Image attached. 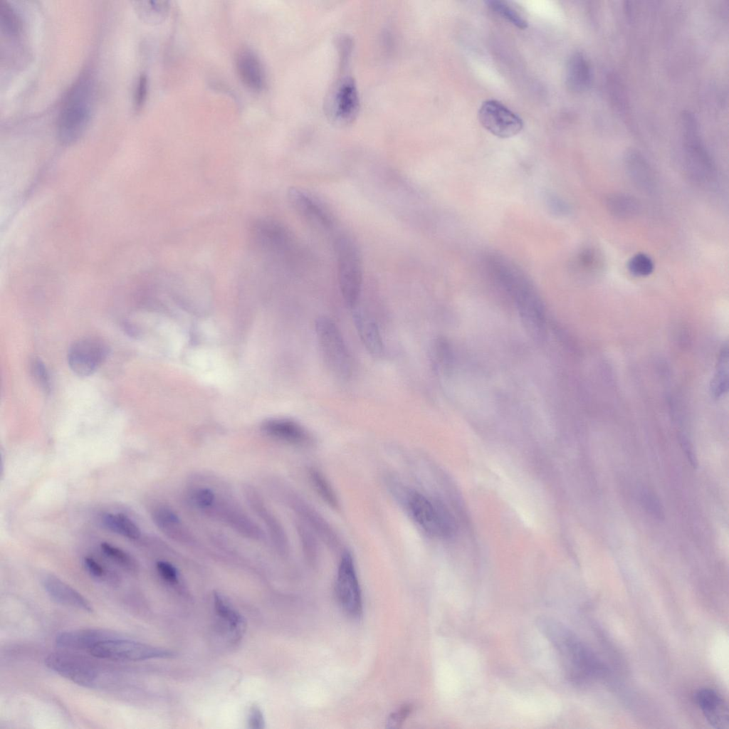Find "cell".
I'll use <instances>...</instances> for the list:
<instances>
[{
    "label": "cell",
    "mask_w": 729,
    "mask_h": 729,
    "mask_svg": "<svg viewBox=\"0 0 729 729\" xmlns=\"http://www.w3.org/2000/svg\"><path fill=\"white\" fill-rule=\"evenodd\" d=\"M95 91L93 78L83 75L68 92L57 120V134L61 142L72 143L85 130L93 109Z\"/></svg>",
    "instance_id": "cell-1"
},
{
    "label": "cell",
    "mask_w": 729,
    "mask_h": 729,
    "mask_svg": "<svg viewBox=\"0 0 729 729\" xmlns=\"http://www.w3.org/2000/svg\"><path fill=\"white\" fill-rule=\"evenodd\" d=\"M536 623L557 652L570 678L578 680L589 673L592 664L591 654L571 631L549 617H540Z\"/></svg>",
    "instance_id": "cell-2"
},
{
    "label": "cell",
    "mask_w": 729,
    "mask_h": 729,
    "mask_svg": "<svg viewBox=\"0 0 729 729\" xmlns=\"http://www.w3.org/2000/svg\"><path fill=\"white\" fill-rule=\"evenodd\" d=\"M339 288L342 298L350 308L357 305L362 285L361 254L355 241L347 234L338 235L334 241Z\"/></svg>",
    "instance_id": "cell-3"
},
{
    "label": "cell",
    "mask_w": 729,
    "mask_h": 729,
    "mask_svg": "<svg viewBox=\"0 0 729 729\" xmlns=\"http://www.w3.org/2000/svg\"><path fill=\"white\" fill-rule=\"evenodd\" d=\"M316 339L324 362L338 379H348L353 372V361L345 341L335 323L326 317L315 322Z\"/></svg>",
    "instance_id": "cell-4"
},
{
    "label": "cell",
    "mask_w": 729,
    "mask_h": 729,
    "mask_svg": "<svg viewBox=\"0 0 729 729\" xmlns=\"http://www.w3.org/2000/svg\"><path fill=\"white\" fill-rule=\"evenodd\" d=\"M681 123L687 173L689 177L697 183H711L715 179V167L701 140L697 120L692 113L684 112L682 114Z\"/></svg>",
    "instance_id": "cell-5"
},
{
    "label": "cell",
    "mask_w": 729,
    "mask_h": 729,
    "mask_svg": "<svg viewBox=\"0 0 729 729\" xmlns=\"http://www.w3.org/2000/svg\"><path fill=\"white\" fill-rule=\"evenodd\" d=\"M402 499L411 519L426 533L436 537L452 533L453 520L441 504L415 491H407Z\"/></svg>",
    "instance_id": "cell-6"
},
{
    "label": "cell",
    "mask_w": 729,
    "mask_h": 729,
    "mask_svg": "<svg viewBox=\"0 0 729 729\" xmlns=\"http://www.w3.org/2000/svg\"><path fill=\"white\" fill-rule=\"evenodd\" d=\"M88 652L98 659L118 661H139L173 656L169 651L122 636L103 641Z\"/></svg>",
    "instance_id": "cell-7"
},
{
    "label": "cell",
    "mask_w": 729,
    "mask_h": 729,
    "mask_svg": "<svg viewBox=\"0 0 729 729\" xmlns=\"http://www.w3.org/2000/svg\"><path fill=\"white\" fill-rule=\"evenodd\" d=\"M359 108V93L354 79L348 75L339 78L326 99L325 109L330 119L337 124H348L355 118Z\"/></svg>",
    "instance_id": "cell-8"
},
{
    "label": "cell",
    "mask_w": 729,
    "mask_h": 729,
    "mask_svg": "<svg viewBox=\"0 0 729 729\" xmlns=\"http://www.w3.org/2000/svg\"><path fill=\"white\" fill-rule=\"evenodd\" d=\"M335 592L343 612L351 618H359L362 613L361 590L354 559L350 552H345L341 557L337 572Z\"/></svg>",
    "instance_id": "cell-9"
},
{
    "label": "cell",
    "mask_w": 729,
    "mask_h": 729,
    "mask_svg": "<svg viewBox=\"0 0 729 729\" xmlns=\"http://www.w3.org/2000/svg\"><path fill=\"white\" fill-rule=\"evenodd\" d=\"M48 668L65 678L85 687H95L100 671L93 662L75 654L56 652L45 659Z\"/></svg>",
    "instance_id": "cell-10"
},
{
    "label": "cell",
    "mask_w": 729,
    "mask_h": 729,
    "mask_svg": "<svg viewBox=\"0 0 729 729\" xmlns=\"http://www.w3.org/2000/svg\"><path fill=\"white\" fill-rule=\"evenodd\" d=\"M107 355L108 347L103 340L96 337H83L69 347L68 362L75 374L88 377L99 368Z\"/></svg>",
    "instance_id": "cell-11"
},
{
    "label": "cell",
    "mask_w": 729,
    "mask_h": 729,
    "mask_svg": "<svg viewBox=\"0 0 729 729\" xmlns=\"http://www.w3.org/2000/svg\"><path fill=\"white\" fill-rule=\"evenodd\" d=\"M478 120L486 130L500 138L513 137L523 127V120L495 100H488L482 103L478 110Z\"/></svg>",
    "instance_id": "cell-12"
},
{
    "label": "cell",
    "mask_w": 729,
    "mask_h": 729,
    "mask_svg": "<svg viewBox=\"0 0 729 729\" xmlns=\"http://www.w3.org/2000/svg\"><path fill=\"white\" fill-rule=\"evenodd\" d=\"M288 199L295 211L315 228L330 231L334 219L329 209L309 192L293 187L288 191Z\"/></svg>",
    "instance_id": "cell-13"
},
{
    "label": "cell",
    "mask_w": 729,
    "mask_h": 729,
    "mask_svg": "<svg viewBox=\"0 0 729 729\" xmlns=\"http://www.w3.org/2000/svg\"><path fill=\"white\" fill-rule=\"evenodd\" d=\"M251 231L256 243L266 251L285 253L291 245L292 239L289 233L273 220H259L253 224Z\"/></svg>",
    "instance_id": "cell-14"
},
{
    "label": "cell",
    "mask_w": 729,
    "mask_h": 729,
    "mask_svg": "<svg viewBox=\"0 0 729 729\" xmlns=\"http://www.w3.org/2000/svg\"><path fill=\"white\" fill-rule=\"evenodd\" d=\"M121 636L115 631L101 629H81L63 631L56 636V645L64 649L90 651L100 642Z\"/></svg>",
    "instance_id": "cell-15"
},
{
    "label": "cell",
    "mask_w": 729,
    "mask_h": 729,
    "mask_svg": "<svg viewBox=\"0 0 729 729\" xmlns=\"http://www.w3.org/2000/svg\"><path fill=\"white\" fill-rule=\"evenodd\" d=\"M352 310L353 321L366 350L374 358L383 357L385 346L375 320L363 309L356 306Z\"/></svg>",
    "instance_id": "cell-16"
},
{
    "label": "cell",
    "mask_w": 729,
    "mask_h": 729,
    "mask_svg": "<svg viewBox=\"0 0 729 729\" xmlns=\"http://www.w3.org/2000/svg\"><path fill=\"white\" fill-rule=\"evenodd\" d=\"M42 582L47 594L56 602L88 613L93 611V605L83 595L56 576L46 575Z\"/></svg>",
    "instance_id": "cell-17"
},
{
    "label": "cell",
    "mask_w": 729,
    "mask_h": 729,
    "mask_svg": "<svg viewBox=\"0 0 729 729\" xmlns=\"http://www.w3.org/2000/svg\"><path fill=\"white\" fill-rule=\"evenodd\" d=\"M696 699L711 726L717 729L728 728V706L715 691L711 688H702L697 692Z\"/></svg>",
    "instance_id": "cell-18"
},
{
    "label": "cell",
    "mask_w": 729,
    "mask_h": 729,
    "mask_svg": "<svg viewBox=\"0 0 729 729\" xmlns=\"http://www.w3.org/2000/svg\"><path fill=\"white\" fill-rule=\"evenodd\" d=\"M445 382L451 392L470 408L483 411L491 409L487 392L476 381L458 377L447 379Z\"/></svg>",
    "instance_id": "cell-19"
},
{
    "label": "cell",
    "mask_w": 729,
    "mask_h": 729,
    "mask_svg": "<svg viewBox=\"0 0 729 729\" xmlns=\"http://www.w3.org/2000/svg\"><path fill=\"white\" fill-rule=\"evenodd\" d=\"M236 68L243 84L251 90H261L266 81L263 65L256 54L248 48L237 54Z\"/></svg>",
    "instance_id": "cell-20"
},
{
    "label": "cell",
    "mask_w": 729,
    "mask_h": 729,
    "mask_svg": "<svg viewBox=\"0 0 729 729\" xmlns=\"http://www.w3.org/2000/svg\"><path fill=\"white\" fill-rule=\"evenodd\" d=\"M592 78V67L586 56L581 52L573 53L566 66L565 81L568 89L582 93L588 89Z\"/></svg>",
    "instance_id": "cell-21"
},
{
    "label": "cell",
    "mask_w": 729,
    "mask_h": 729,
    "mask_svg": "<svg viewBox=\"0 0 729 729\" xmlns=\"http://www.w3.org/2000/svg\"><path fill=\"white\" fill-rule=\"evenodd\" d=\"M624 164L629 178L639 189L651 191L654 188L655 177L653 170L639 152L635 150L627 152Z\"/></svg>",
    "instance_id": "cell-22"
},
{
    "label": "cell",
    "mask_w": 729,
    "mask_h": 729,
    "mask_svg": "<svg viewBox=\"0 0 729 729\" xmlns=\"http://www.w3.org/2000/svg\"><path fill=\"white\" fill-rule=\"evenodd\" d=\"M263 428L273 437L295 444H308L310 436L298 423L287 419H273L266 421Z\"/></svg>",
    "instance_id": "cell-23"
},
{
    "label": "cell",
    "mask_w": 729,
    "mask_h": 729,
    "mask_svg": "<svg viewBox=\"0 0 729 729\" xmlns=\"http://www.w3.org/2000/svg\"><path fill=\"white\" fill-rule=\"evenodd\" d=\"M606 206L612 216L622 219L634 218L641 211V204L636 198L622 193L609 195L606 199Z\"/></svg>",
    "instance_id": "cell-24"
},
{
    "label": "cell",
    "mask_w": 729,
    "mask_h": 729,
    "mask_svg": "<svg viewBox=\"0 0 729 729\" xmlns=\"http://www.w3.org/2000/svg\"><path fill=\"white\" fill-rule=\"evenodd\" d=\"M214 608L216 614L226 622L235 641L243 636L246 629L243 617L219 593H214Z\"/></svg>",
    "instance_id": "cell-25"
},
{
    "label": "cell",
    "mask_w": 729,
    "mask_h": 729,
    "mask_svg": "<svg viewBox=\"0 0 729 729\" xmlns=\"http://www.w3.org/2000/svg\"><path fill=\"white\" fill-rule=\"evenodd\" d=\"M101 523L109 530L129 539L137 540L140 536L139 527L125 514L105 513L101 517Z\"/></svg>",
    "instance_id": "cell-26"
},
{
    "label": "cell",
    "mask_w": 729,
    "mask_h": 729,
    "mask_svg": "<svg viewBox=\"0 0 729 729\" xmlns=\"http://www.w3.org/2000/svg\"><path fill=\"white\" fill-rule=\"evenodd\" d=\"M486 5L495 14L519 29H525L528 27L526 20L506 2L500 0H491L486 1Z\"/></svg>",
    "instance_id": "cell-27"
},
{
    "label": "cell",
    "mask_w": 729,
    "mask_h": 729,
    "mask_svg": "<svg viewBox=\"0 0 729 729\" xmlns=\"http://www.w3.org/2000/svg\"><path fill=\"white\" fill-rule=\"evenodd\" d=\"M0 28L11 36L21 31V21L16 11L6 1L0 0Z\"/></svg>",
    "instance_id": "cell-28"
},
{
    "label": "cell",
    "mask_w": 729,
    "mask_h": 729,
    "mask_svg": "<svg viewBox=\"0 0 729 729\" xmlns=\"http://www.w3.org/2000/svg\"><path fill=\"white\" fill-rule=\"evenodd\" d=\"M100 548L106 556L125 569L131 572L136 571L137 567L136 561L127 552L107 542H102Z\"/></svg>",
    "instance_id": "cell-29"
},
{
    "label": "cell",
    "mask_w": 729,
    "mask_h": 729,
    "mask_svg": "<svg viewBox=\"0 0 729 729\" xmlns=\"http://www.w3.org/2000/svg\"><path fill=\"white\" fill-rule=\"evenodd\" d=\"M310 476L315 489L320 497L330 505L336 507L337 498L325 477L317 470H312Z\"/></svg>",
    "instance_id": "cell-30"
},
{
    "label": "cell",
    "mask_w": 729,
    "mask_h": 729,
    "mask_svg": "<svg viewBox=\"0 0 729 729\" xmlns=\"http://www.w3.org/2000/svg\"><path fill=\"white\" fill-rule=\"evenodd\" d=\"M30 372L36 384L46 393L51 390V377L45 364L38 358L30 362Z\"/></svg>",
    "instance_id": "cell-31"
},
{
    "label": "cell",
    "mask_w": 729,
    "mask_h": 729,
    "mask_svg": "<svg viewBox=\"0 0 729 729\" xmlns=\"http://www.w3.org/2000/svg\"><path fill=\"white\" fill-rule=\"evenodd\" d=\"M639 500L644 508L651 516L658 520L664 518V512L662 505L658 498L646 488H641L639 491Z\"/></svg>",
    "instance_id": "cell-32"
},
{
    "label": "cell",
    "mask_w": 729,
    "mask_h": 729,
    "mask_svg": "<svg viewBox=\"0 0 729 729\" xmlns=\"http://www.w3.org/2000/svg\"><path fill=\"white\" fill-rule=\"evenodd\" d=\"M140 10L142 11V16L151 20V21H159L167 15L169 10V4L165 1H141Z\"/></svg>",
    "instance_id": "cell-33"
},
{
    "label": "cell",
    "mask_w": 729,
    "mask_h": 729,
    "mask_svg": "<svg viewBox=\"0 0 729 729\" xmlns=\"http://www.w3.org/2000/svg\"><path fill=\"white\" fill-rule=\"evenodd\" d=\"M629 272L636 276H647L654 270V263L651 258L644 253H637L631 257L628 263Z\"/></svg>",
    "instance_id": "cell-34"
},
{
    "label": "cell",
    "mask_w": 729,
    "mask_h": 729,
    "mask_svg": "<svg viewBox=\"0 0 729 729\" xmlns=\"http://www.w3.org/2000/svg\"><path fill=\"white\" fill-rule=\"evenodd\" d=\"M153 520L156 525L166 533L172 531L179 523L177 515L166 508H157L153 513Z\"/></svg>",
    "instance_id": "cell-35"
},
{
    "label": "cell",
    "mask_w": 729,
    "mask_h": 729,
    "mask_svg": "<svg viewBox=\"0 0 729 729\" xmlns=\"http://www.w3.org/2000/svg\"><path fill=\"white\" fill-rule=\"evenodd\" d=\"M579 259L582 267L588 271L597 273L602 265L600 254L596 250L591 248L582 251Z\"/></svg>",
    "instance_id": "cell-36"
},
{
    "label": "cell",
    "mask_w": 729,
    "mask_h": 729,
    "mask_svg": "<svg viewBox=\"0 0 729 729\" xmlns=\"http://www.w3.org/2000/svg\"><path fill=\"white\" fill-rule=\"evenodd\" d=\"M412 709L413 708L411 705H404L392 713L387 719V728H394L399 727L411 713Z\"/></svg>",
    "instance_id": "cell-37"
},
{
    "label": "cell",
    "mask_w": 729,
    "mask_h": 729,
    "mask_svg": "<svg viewBox=\"0 0 729 729\" xmlns=\"http://www.w3.org/2000/svg\"><path fill=\"white\" fill-rule=\"evenodd\" d=\"M157 569L160 576L167 582L170 583L177 582V572L169 562L164 561L158 562L157 563Z\"/></svg>",
    "instance_id": "cell-38"
},
{
    "label": "cell",
    "mask_w": 729,
    "mask_h": 729,
    "mask_svg": "<svg viewBox=\"0 0 729 729\" xmlns=\"http://www.w3.org/2000/svg\"><path fill=\"white\" fill-rule=\"evenodd\" d=\"M248 725L250 728L254 729H262L265 727L263 715L258 706L253 705L250 709Z\"/></svg>",
    "instance_id": "cell-39"
},
{
    "label": "cell",
    "mask_w": 729,
    "mask_h": 729,
    "mask_svg": "<svg viewBox=\"0 0 729 729\" xmlns=\"http://www.w3.org/2000/svg\"><path fill=\"white\" fill-rule=\"evenodd\" d=\"M83 563L88 572L93 577L103 578L106 576V570L93 558L86 557L84 558Z\"/></svg>",
    "instance_id": "cell-40"
},
{
    "label": "cell",
    "mask_w": 729,
    "mask_h": 729,
    "mask_svg": "<svg viewBox=\"0 0 729 729\" xmlns=\"http://www.w3.org/2000/svg\"><path fill=\"white\" fill-rule=\"evenodd\" d=\"M147 82L145 75H141L135 94V103L136 107H140L145 101L147 94Z\"/></svg>",
    "instance_id": "cell-41"
},
{
    "label": "cell",
    "mask_w": 729,
    "mask_h": 729,
    "mask_svg": "<svg viewBox=\"0 0 729 729\" xmlns=\"http://www.w3.org/2000/svg\"><path fill=\"white\" fill-rule=\"evenodd\" d=\"M195 499L199 506L206 508L214 503V494L208 488L201 489L196 492Z\"/></svg>",
    "instance_id": "cell-42"
},
{
    "label": "cell",
    "mask_w": 729,
    "mask_h": 729,
    "mask_svg": "<svg viewBox=\"0 0 729 729\" xmlns=\"http://www.w3.org/2000/svg\"><path fill=\"white\" fill-rule=\"evenodd\" d=\"M681 445L688 462L694 468H696L698 466V461L693 451L689 446L688 443L684 439L681 441Z\"/></svg>",
    "instance_id": "cell-43"
}]
</instances>
